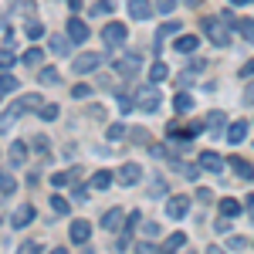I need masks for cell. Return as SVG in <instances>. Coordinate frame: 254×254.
<instances>
[{"label":"cell","instance_id":"f546056e","mask_svg":"<svg viewBox=\"0 0 254 254\" xmlns=\"http://www.w3.org/2000/svg\"><path fill=\"white\" fill-rule=\"evenodd\" d=\"M237 31L248 44H254V20H237Z\"/></svg>","mask_w":254,"mask_h":254},{"label":"cell","instance_id":"bcb514c9","mask_svg":"<svg viewBox=\"0 0 254 254\" xmlns=\"http://www.w3.org/2000/svg\"><path fill=\"white\" fill-rule=\"evenodd\" d=\"M227 220H231V217H224V220H217V224H214V231H217V234H227V227H231Z\"/></svg>","mask_w":254,"mask_h":254},{"label":"cell","instance_id":"52a82bcc","mask_svg":"<svg viewBox=\"0 0 254 254\" xmlns=\"http://www.w3.org/2000/svg\"><path fill=\"white\" fill-rule=\"evenodd\" d=\"M38 217V210H34V203H20L17 210H14V217H10V227H17V231H24L31 220Z\"/></svg>","mask_w":254,"mask_h":254},{"label":"cell","instance_id":"d4e9b609","mask_svg":"<svg viewBox=\"0 0 254 254\" xmlns=\"http://www.w3.org/2000/svg\"><path fill=\"white\" fill-rule=\"evenodd\" d=\"M38 112H41V119H44V122H55V119L61 116V109L55 105V102H44V105H41Z\"/></svg>","mask_w":254,"mask_h":254},{"label":"cell","instance_id":"6f0895ef","mask_svg":"<svg viewBox=\"0 0 254 254\" xmlns=\"http://www.w3.org/2000/svg\"><path fill=\"white\" fill-rule=\"evenodd\" d=\"M231 3H234V7H241V3H248V0H231Z\"/></svg>","mask_w":254,"mask_h":254},{"label":"cell","instance_id":"f35d334b","mask_svg":"<svg viewBox=\"0 0 254 254\" xmlns=\"http://www.w3.org/2000/svg\"><path fill=\"white\" fill-rule=\"evenodd\" d=\"M10 3H14L17 14H31V7H34V0H10Z\"/></svg>","mask_w":254,"mask_h":254},{"label":"cell","instance_id":"b9f144b4","mask_svg":"<svg viewBox=\"0 0 254 254\" xmlns=\"http://www.w3.org/2000/svg\"><path fill=\"white\" fill-rule=\"evenodd\" d=\"M227 248H231V251H241V248H248V237H231V241H227Z\"/></svg>","mask_w":254,"mask_h":254},{"label":"cell","instance_id":"4316f807","mask_svg":"<svg viewBox=\"0 0 254 254\" xmlns=\"http://www.w3.org/2000/svg\"><path fill=\"white\" fill-rule=\"evenodd\" d=\"M14 88H17V78H14L10 71H3V75H0V95H10Z\"/></svg>","mask_w":254,"mask_h":254},{"label":"cell","instance_id":"db71d44e","mask_svg":"<svg viewBox=\"0 0 254 254\" xmlns=\"http://www.w3.org/2000/svg\"><path fill=\"white\" fill-rule=\"evenodd\" d=\"M68 7H71V10H81V0H68Z\"/></svg>","mask_w":254,"mask_h":254},{"label":"cell","instance_id":"44dd1931","mask_svg":"<svg viewBox=\"0 0 254 254\" xmlns=\"http://www.w3.org/2000/svg\"><path fill=\"white\" fill-rule=\"evenodd\" d=\"M38 81H41V85H61V71H58V68H41Z\"/></svg>","mask_w":254,"mask_h":254},{"label":"cell","instance_id":"9c48e42d","mask_svg":"<svg viewBox=\"0 0 254 254\" xmlns=\"http://www.w3.org/2000/svg\"><path fill=\"white\" fill-rule=\"evenodd\" d=\"M153 14H156V7H153L149 0H129V17H132V20L142 24V20H149Z\"/></svg>","mask_w":254,"mask_h":254},{"label":"cell","instance_id":"7402d4cb","mask_svg":"<svg viewBox=\"0 0 254 254\" xmlns=\"http://www.w3.org/2000/svg\"><path fill=\"white\" fill-rule=\"evenodd\" d=\"M224 126H227V116H224V112H210V116H207V129H210L214 136L224 129Z\"/></svg>","mask_w":254,"mask_h":254},{"label":"cell","instance_id":"9a60e30c","mask_svg":"<svg viewBox=\"0 0 254 254\" xmlns=\"http://www.w3.org/2000/svg\"><path fill=\"white\" fill-rule=\"evenodd\" d=\"M227 166L234 170L241 180H254V166L248 163V159H241V156H227Z\"/></svg>","mask_w":254,"mask_h":254},{"label":"cell","instance_id":"6da1fadb","mask_svg":"<svg viewBox=\"0 0 254 254\" xmlns=\"http://www.w3.org/2000/svg\"><path fill=\"white\" fill-rule=\"evenodd\" d=\"M44 102H41V95H24V98H17L14 105H7L3 109V116H0V129H10L14 122L20 119V112H27V109H41Z\"/></svg>","mask_w":254,"mask_h":254},{"label":"cell","instance_id":"83f0119b","mask_svg":"<svg viewBox=\"0 0 254 254\" xmlns=\"http://www.w3.org/2000/svg\"><path fill=\"white\" fill-rule=\"evenodd\" d=\"M173 109L176 112H190V109H193V98L187 95V92H180V95L173 98Z\"/></svg>","mask_w":254,"mask_h":254},{"label":"cell","instance_id":"f5cc1de1","mask_svg":"<svg viewBox=\"0 0 254 254\" xmlns=\"http://www.w3.org/2000/svg\"><path fill=\"white\" fill-rule=\"evenodd\" d=\"M129 136L136 139V142H139V139H149V136H146V129H132V132H129Z\"/></svg>","mask_w":254,"mask_h":254},{"label":"cell","instance_id":"1f68e13d","mask_svg":"<svg viewBox=\"0 0 254 254\" xmlns=\"http://www.w3.org/2000/svg\"><path fill=\"white\" fill-rule=\"evenodd\" d=\"M183 244H187V234H180V231H176V234L166 237V248H163V251H176V248H183Z\"/></svg>","mask_w":254,"mask_h":254},{"label":"cell","instance_id":"2e32d148","mask_svg":"<svg viewBox=\"0 0 254 254\" xmlns=\"http://www.w3.org/2000/svg\"><path fill=\"white\" fill-rule=\"evenodd\" d=\"M7 159H10V166H14V170H20V166L27 163V142H10Z\"/></svg>","mask_w":254,"mask_h":254},{"label":"cell","instance_id":"ac0fdd59","mask_svg":"<svg viewBox=\"0 0 254 254\" xmlns=\"http://www.w3.org/2000/svg\"><path fill=\"white\" fill-rule=\"evenodd\" d=\"M196 44H200V38H196V34H183V38H176V51L190 55V51H196Z\"/></svg>","mask_w":254,"mask_h":254},{"label":"cell","instance_id":"e575fe53","mask_svg":"<svg viewBox=\"0 0 254 254\" xmlns=\"http://www.w3.org/2000/svg\"><path fill=\"white\" fill-rule=\"evenodd\" d=\"M176 31H180V24H176V20L163 24V27H159V38H156V44H163V38H166V34H176Z\"/></svg>","mask_w":254,"mask_h":254},{"label":"cell","instance_id":"681fc988","mask_svg":"<svg viewBox=\"0 0 254 254\" xmlns=\"http://www.w3.org/2000/svg\"><path fill=\"white\" fill-rule=\"evenodd\" d=\"M34 149H38V153H48V139L38 136V139H34Z\"/></svg>","mask_w":254,"mask_h":254},{"label":"cell","instance_id":"836d02e7","mask_svg":"<svg viewBox=\"0 0 254 254\" xmlns=\"http://www.w3.org/2000/svg\"><path fill=\"white\" fill-rule=\"evenodd\" d=\"M31 41H38V38H44V27H41L38 20H27V31H24Z\"/></svg>","mask_w":254,"mask_h":254},{"label":"cell","instance_id":"ab89813d","mask_svg":"<svg viewBox=\"0 0 254 254\" xmlns=\"http://www.w3.org/2000/svg\"><path fill=\"white\" fill-rule=\"evenodd\" d=\"M88 95H92L88 85H75V88H71V98H78V102H81V98H88Z\"/></svg>","mask_w":254,"mask_h":254},{"label":"cell","instance_id":"d6a6232c","mask_svg":"<svg viewBox=\"0 0 254 254\" xmlns=\"http://www.w3.org/2000/svg\"><path fill=\"white\" fill-rule=\"evenodd\" d=\"M51 210H55V214H68V210H71V203H68L64 196H51Z\"/></svg>","mask_w":254,"mask_h":254},{"label":"cell","instance_id":"d6986e66","mask_svg":"<svg viewBox=\"0 0 254 254\" xmlns=\"http://www.w3.org/2000/svg\"><path fill=\"white\" fill-rule=\"evenodd\" d=\"M109 183H112V173H109V170H98V173L88 180V187H92V190H105Z\"/></svg>","mask_w":254,"mask_h":254},{"label":"cell","instance_id":"60d3db41","mask_svg":"<svg viewBox=\"0 0 254 254\" xmlns=\"http://www.w3.org/2000/svg\"><path fill=\"white\" fill-rule=\"evenodd\" d=\"M88 190H92V187H78V180H75V200H78V203H85V200H88Z\"/></svg>","mask_w":254,"mask_h":254},{"label":"cell","instance_id":"cb8c5ba5","mask_svg":"<svg viewBox=\"0 0 254 254\" xmlns=\"http://www.w3.org/2000/svg\"><path fill=\"white\" fill-rule=\"evenodd\" d=\"M24 64H27V68H38L41 61H44V55H41V48H27V51H24Z\"/></svg>","mask_w":254,"mask_h":254},{"label":"cell","instance_id":"816d5d0a","mask_svg":"<svg viewBox=\"0 0 254 254\" xmlns=\"http://www.w3.org/2000/svg\"><path fill=\"white\" fill-rule=\"evenodd\" d=\"M203 68H207V61H203V58H196L193 64H190V71H203Z\"/></svg>","mask_w":254,"mask_h":254},{"label":"cell","instance_id":"5bb4252c","mask_svg":"<svg viewBox=\"0 0 254 254\" xmlns=\"http://www.w3.org/2000/svg\"><path fill=\"white\" fill-rule=\"evenodd\" d=\"M68 234H71V244H88V237H92V224H88V220H75Z\"/></svg>","mask_w":254,"mask_h":254},{"label":"cell","instance_id":"f6af8a7d","mask_svg":"<svg viewBox=\"0 0 254 254\" xmlns=\"http://www.w3.org/2000/svg\"><path fill=\"white\" fill-rule=\"evenodd\" d=\"M196 200H203V203H210V200H214V193H210L207 187H200V190H196Z\"/></svg>","mask_w":254,"mask_h":254},{"label":"cell","instance_id":"7dc6e473","mask_svg":"<svg viewBox=\"0 0 254 254\" xmlns=\"http://www.w3.org/2000/svg\"><path fill=\"white\" fill-rule=\"evenodd\" d=\"M20 251H24V254H34V251H41V248L34 244V241H24V244H20Z\"/></svg>","mask_w":254,"mask_h":254},{"label":"cell","instance_id":"e0dca14e","mask_svg":"<svg viewBox=\"0 0 254 254\" xmlns=\"http://www.w3.org/2000/svg\"><path fill=\"white\" fill-rule=\"evenodd\" d=\"M244 139H248V122H231V126H227V142L241 146Z\"/></svg>","mask_w":254,"mask_h":254},{"label":"cell","instance_id":"7a4b0ae2","mask_svg":"<svg viewBox=\"0 0 254 254\" xmlns=\"http://www.w3.org/2000/svg\"><path fill=\"white\" fill-rule=\"evenodd\" d=\"M136 109L139 112H156L159 102H163V95H159V88H153V85H142V88H136Z\"/></svg>","mask_w":254,"mask_h":254},{"label":"cell","instance_id":"5b68a950","mask_svg":"<svg viewBox=\"0 0 254 254\" xmlns=\"http://www.w3.org/2000/svg\"><path fill=\"white\" fill-rule=\"evenodd\" d=\"M102 55H95V51H85V55H78V58L71 61V68H75V75H92V71H98L102 68Z\"/></svg>","mask_w":254,"mask_h":254},{"label":"cell","instance_id":"7bdbcfd3","mask_svg":"<svg viewBox=\"0 0 254 254\" xmlns=\"http://www.w3.org/2000/svg\"><path fill=\"white\" fill-rule=\"evenodd\" d=\"M173 7H176V0H159V3H156V10H159V14H170Z\"/></svg>","mask_w":254,"mask_h":254},{"label":"cell","instance_id":"30bf717a","mask_svg":"<svg viewBox=\"0 0 254 254\" xmlns=\"http://www.w3.org/2000/svg\"><path fill=\"white\" fill-rule=\"evenodd\" d=\"M196 163H200V170H207V173H220V170L227 166V159H220V156L214 153V149L200 153V159H196Z\"/></svg>","mask_w":254,"mask_h":254},{"label":"cell","instance_id":"8fae6325","mask_svg":"<svg viewBox=\"0 0 254 254\" xmlns=\"http://www.w3.org/2000/svg\"><path fill=\"white\" fill-rule=\"evenodd\" d=\"M187 210H190V196H170L166 200V217L180 220V217H187Z\"/></svg>","mask_w":254,"mask_h":254},{"label":"cell","instance_id":"4fadbf2b","mask_svg":"<svg viewBox=\"0 0 254 254\" xmlns=\"http://www.w3.org/2000/svg\"><path fill=\"white\" fill-rule=\"evenodd\" d=\"M64 31H68V38L75 41V44H85V38H88V24H85L81 17H71Z\"/></svg>","mask_w":254,"mask_h":254},{"label":"cell","instance_id":"74e56055","mask_svg":"<svg viewBox=\"0 0 254 254\" xmlns=\"http://www.w3.org/2000/svg\"><path fill=\"white\" fill-rule=\"evenodd\" d=\"M132 105H136V98H129L126 92H119V109H122V112H132Z\"/></svg>","mask_w":254,"mask_h":254},{"label":"cell","instance_id":"f1b7e54d","mask_svg":"<svg viewBox=\"0 0 254 254\" xmlns=\"http://www.w3.org/2000/svg\"><path fill=\"white\" fill-rule=\"evenodd\" d=\"M166 75H170V68H166L163 61H156V64L149 68V81H153V85H156V81H163V78H166Z\"/></svg>","mask_w":254,"mask_h":254},{"label":"cell","instance_id":"277c9868","mask_svg":"<svg viewBox=\"0 0 254 254\" xmlns=\"http://www.w3.org/2000/svg\"><path fill=\"white\" fill-rule=\"evenodd\" d=\"M126 38H129V31H126V24H122V20H109V24L102 27V41H105L109 48H122Z\"/></svg>","mask_w":254,"mask_h":254},{"label":"cell","instance_id":"7c38bea8","mask_svg":"<svg viewBox=\"0 0 254 254\" xmlns=\"http://www.w3.org/2000/svg\"><path fill=\"white\" fill-rule=\"evenodd\" d=\"M122 210H119V207H112V210H105V214H102V227H105V231H109V234H119V231H122V227H126V224H122Z\"/></svg>","mask_w":254,"mask_h":254},{"label":"cell","instance_id":"f907efd6","mask_svg":"<svg viewBox=\"0 0 254 254\" xmlns=\"http://www.w3.org/2000/svg\"><path fill=\"white\" fill-rule=\"evenodd\" d=\"M142 231H146V237H156V234H159L156 224H142Z\"/></svg>","mask_w":254,"mask_h":254},{"label":"cell","instance_id":"4dcf8cb0","mask_svg":"<svg viewBox=\"0 0 254 254\" xmlns=\"http://www.w3.org/2000/svg\"><path fill=\"white\" fill-rule=\"evenodd\" d=\"M10 64H14V51H10V44H3L0 48V71H10Z\"/></svg>","mask_w":254,"mask_h":254},{"label":"cell","instance_id":"ffe728a7","mask_svg":"<svg viewBox=\"0 0 254 254\" xmlns=\"http://www.w3.org/2000/svg\"><path fill=\"white\" fill-rule=\"evenodd\" d=\"M71 44H75L71 38H61V34H55V38H51V51H55V55H68V51H71Z\"/></svg>","mask_w":254,"mask_h":254},{"label":"cell","instance_id":"603a6c76","mask_svg":"<svg viewBox=\"0 0 254 254\" xmlns=\"http://www.w3.org/2000/svg\"><path fill=\"white\" fill-rule=\"evenodd\" d=\"M237 214H241V203L231 200V196H224L220 200V217H237Z\"/></svg>","mask_w":254,"mask_h":254},{"label":"cell","instance_id":"11a10c76","mask_svg":"<svg viewBox=\"0 0 254 254\" xmlns=\"http://www.w3.org/2000/svg\"><path fill=\"white\" fill-rule=\"evenodd\" d=\"M183 3H187V7H200L203 0H183Z\"/></svg>","mask_w":254,"mask_h":254},{"label":"cell","instance_id":"8d00e7d4","mask_svg":"<svg viewBox=\"0 0 254 254\" xmlns=\"http://www.w3.org/2000/svg\"><path fill=\"white\" fill-rule=\"evenodd\" d=\"M112 3H116V0H98L95 7H92V14H98V17H105V14L112 10Z\"/></svg>","mask_w":254,"mask_h":254},{"label":"cell","instance_id":"d590c367","mask_svg":"<svg viewBox=\"0 0 254 254\" xmlns=\"http://www.w3.org/2000/svg\"><path fill=\"white\" fill-rule=\"evenodd\" d=\"M105 136H109V142H116V139H122V136H126V126H122V122L109 126V132H105Z\"/></svg>","mask_w":254,"mask_h":254},{"label":"cell","instance_id":"8992f818","mask_svg":"<svg viewBox=\"0 0 254 254\" xmlns=\"http://www.w3.org/2000/svg\"><path fill=\"white\" fill-rule=\"evenodd\" d=\"M116 180L122 183V187H136L139 180H142V170H139V163H122V166H119V173H116Z\"/></svg>","mask_w":254,"mask_h":254},{"label":"cell","instance_id":"9f6ffc18","mask_svg":"<svg viewBox=\"0 0 254 254\" xmlns=\"http://www.w3.org/2000/svg\"><path fill=\"white\" fill-rule=\"evenodd\" d=\"M248 210H251V214H254V193L248 196Z\"/></svg>","mask_w":254,"mask_h":254},{"label":"cell","instance_id":"ee69618b","mask_svg":"<svg viewBox=\"0 0 254 254\" xmlns=\"http://www.w3.org/2000/svg\"><path fill=\"white\" fill-rule=\"evenodd\" d=\"M244 105H254V78L248 81V88H244Z\"/></svg>","mask_w":254,"mask_h":254},{"label":"cell","instance_id":"484cf974","mask_svg":"<svg viewBox=\"0 0 254 254\" xmlns=\"http://www.w3.org/2000/svg\"><path fill=\"white\" fill-rule=\"evenodd\" d=\"M14 190H17V180L7 170H0V193H14Z\"/></svg>","mask_w":254,"mask_h":254},{"label":"cell","instance_id":"ba28073f","mask_svg":"<svg viewBox=\"0 0 254 254\" xmlns=\"http://www.w3.org/2000/svg\"><path fill=\"white\" fill-rule=\"evenodd\" d=\"M139 55H126V58H119V61H112V68H116V75H122V78H132L139 71Z\"/></svg>","mask_w":254,"mask_h":254},{"label":"cell","instance_id":"c3c4849f","mask_svg":"<svg viewBox=\"0 0 254 254\" xmlns=\"http://www.w3.org/2000/svg\"><path fill=\"white\" fill-rule=\"evenodd\" d=\"M241 78H254V61H248V64L241 68Z\"/></svg>","mask_w":254,"mask_h":254},{"label":"cell","instance_id":"3957f363","mask_svg":"<svg viewBox=\"0 0 254 254\" xmlns=\"http://www.w3.org/2000/svg\"><path fill=\"white\" fill-rule=\"evenodd\" d=\"M227 27H231V24H227L224 17H207V20H203V31H207V38L214 41V44H220V48H224V44L231 41Z\"/></svg>","mask_w":254,"mask_h":254}]
</instances>
